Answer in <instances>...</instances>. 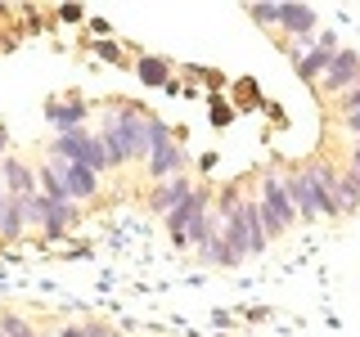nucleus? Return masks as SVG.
Returning a JSON list of instances; mask_svg holds the SVG:
<instances>
[{
	"mask_svg": "<svg viewBox=\"0 0 360 337\" xmlns=\"http://www.w3.org/2000/svg\"><path fill=\"white\" fill-rule=\"evenodd\" d=\"M207 207H212V198L202 194V189H194V194H189L185 202H180V207H172V211H167L162 220H167V234H172V243H180V247H185V234H189V225H194V220H198Z\"/></svg>",
	"mask_w": 360,
	"mask_h": 337,
	"instance_id": "obj_4",
	"label": "nucleus"
},
{
	"mask_svg": "<svg viewBox=\"0 0 360 337\" xmlns=\"http://www.w3.org/2000/svg\"><path fill=\"white\" fill-rule=\"evenodd\" d=\"M311 180V189H315V198H320V211L324 216H333V194H338V166L333 162H307L302 166Z\"/></svg>",
	"mask_w": 360,
	"mask_h": 337,
	"instance_id": "obj_9",
	"label": "nucleus"
},
{
	"mask_svg": "<svg viewBox=\"0 0 360 337\" xmlns=\"http://www.w3.org/2000/svg\"><path fill=\"white\" fill-rule=\"evenodd\" d=\"M72 220H77V207H72V202H50V198L41 194V234H45V239H59Z\"/></svg>",
	"mask_w": 360,
	"mask_h": 337,
	"instance_id": "obj_14",
	"label": "nucleus"
},
{
	"mask_svg": "<svg viewBox=\"0 0 360 337\" xmlns=\"http://www.w3.org/2000/svg\"><path fill=\"white\" fill-rule=\"evenodd\" d=\"M180 166H185V149L180 144H172V140H162V144H153L149 149V180H172V176H180Z\"/></svg>",
	"mask_w": 360,
	"mask_h": 337,
	"instance_id": "obj_10",
	"label": "nucleus"
},
{
	"mask_svg": "<svg viewBox=\"0 0 360 337\" xmlns=\"http://www.w3.org/2000/svg\"><path fill=\"white\" fill-rule=\"evenodd\" d=\"M54 166H59L68 202H90V198L99 194V176L95 171H86V166H77V162H54Z\"/></svg>",
	"mask_w": 360,
	"mask_h": 337,
	"instance_id": "obj_8",
	"label": "nucleus"
},
{
	"mask_svg": "<svg viewBox=\"0 0 360 337\" xmlns=\"http://www.w3.org/2000/svg\"><path fill=\"white\" fill-rule=\"evenodd\" d=\"M86 337H108V329H104V324H90V329H86Z\"/></svg>",
	"mask_w": 360,
	"mask_h": 337,
	"instance_id": "obj_26",
	"label": "nucleus"
},
{
	"mask_svg": "<svg viewBox=\"0 0 360 337\" xmlns=\"http://www.w3.org/2000/svg\"><path fill=\"white\" fill-rule=\"evenodd\" d=\"M257 202H262L266 211H275L279 220L288 225H297V211H292V198H288V189H284V171H266L262 176V194H257Z\"/></svg>",
	"mask_w": 360,
	"mask_h": 337,
	"instance_id": "obj_6",
	"label": "nucleus"
},
{
	"mask_svg": "<svg viewBox=\"0 0 360 337\" xmlns=\"http://www.w3.org/2000/svg\"><path fill=\"white\" fill-rule=\"evenodd\" d=\"M135 72H140L144 86H162V81H167V59H153V54H144V59L135 63Z\"/></svg>",
	"mask_w": 360,
	"mask_h": 337,
	"instance_id": "obj_18",
	"label": "nucleus"
},
{
	"mask_svg": "<svg viewBox=\"0 0 360 337\" xmlns=\"http://www.w3.org/2000/svg\"><path fill=\"white\" fill-rule=\"evenodd\" d=\"M0 171H5V194L9 198H32V194H37V171H32L27 162L5 157V162H0Z\"/></svg>",
	"mask_w": 360,
	"mask_h": 337,
	"instance_id": "obj_12",
	"label": "nucleus"
},
{
	"mask_svg": "<svg viewBox=\"0 0 360 337\" xmlns=\"http://www.w3.org/2000/svg\"><path fill=\"white\" fill-rule=\"evenodd\" d=\"M338 50H342V45H338L333 32H320V37H315V50L297 54V77H302V81H311V86H320V77L329 72V63H333Z\"/></svg>",
	"mask_w": 360,
	"mask_h": 337,
	"instance_id": "obj_3",
	"label": "nucleus"
},
{
	"mask_svg": "<svg viewBox=\"0 0 360 337\" xmlns=\"http://www.w3.org/2000/svg\"><path fill=\"white\" fill-rule=\"evenodd\" d=\"M315 27H320L315 5H279V32H288V37H311Z\"/></svg>",
	"mask_w": 360,
	"mask_h": 337,
	"instance_id": "obj_13",
	"label": "nucleus"
},
{
	"mask_svg": "<svg viewBox=\"0 0 360 337\" xmlns=\"http://www.w3.org/2000/svg\"><path fill=\"white\" fill-rule=\"evenodd\" d=\"M347 112H360V81L338 95V117H347Z\"/></svg>",
	"mask_w": 360,
	"mask_h": 337,
	"instance_id": "obj_21",
	"label": "nucleus"
},
{
	"mask_svg": "<svg viewBox=\"0 0 360 337\" xmlns=\"http://www.w3.org/2000/svg\"><path fill=\"white\" fill-rule=\"evenodd\" d=\"M95 50H99V54H104V59H112V63H122V50H117V45H108V41H99V45H95Z\"/></svg>",
	"mask_w": 360,
	"mask_h": 337,
	"instance_id": "obj_23",
	"label": "nucleus"
},
{
	"mask_svg": "<svg viewBox=\"0 0 360 337\" xmlns=\"http://www.w3.org/2000/svg\"><path fill=\"white\" fill-rule=\"evenodd\" d=\"M189 194H194V180H189L185 171H180V176L162 180V185L153 189V194H149V207L158 211V216H167V211H172V207H180V202H185Z\"/></svg>",
	"mask_w": 360,
	"mask_h": 337,
	"instance_id": "obj_11",
	"label": "nucleus"
},
{
	"mask_svg": "<svg viewBox=\"0 0 360 337\" xmlns=\"http://www.w3.org/2000/svg\"><path fill=\"white\" fill-rule=\"evenodd\" d=\"M99 149H104L112 166L149 157V117L135 108H108L104 131H99Z\"/></svg>",
	"mask_w": 360,
	"mask_h": 337,
	"instance_id": "obj_1",
	"label": "nucleus"
},
{
	"mask_svg": "<svg viewBox=\"0 0 360 337\" xmlns=\"http://www.w3.org/2000/svg\"><path fill=\"white\" fill-rule=\"evenodd\" d=\"M248 14H252V22H262V27L279 32V5H252Z\"/></svg>",
	"mask_w": 360,
	"mask_h": 337,
	"instance_id": "obj_19",
	"label": "nucleus"
},
{
	"mask_svg": "<svg viewBox=\"0 0 360 337\" xmlns=\"http://www.w3.org/2000/svg\"><path fill=\"white\" fill-rule=\"evenodd\" d=\"M342 121V131L352 135V144H360V112H347V117H338Z\"/></svg>",
	"mask_w": 360,
	"mask_h": 337,
	"instance_id": "obj_22",
	"label": "nucleus"
},
{
	"mask_svg": "<svg viewBox=\"0 0 360 337\" xmlns=\"http://www.w3.org/2000/svg\"><path fill=\"white\" fill-rule=\"evenodd\" d=\"M45 117H50L59 131H82L86 104H82V99H54V104H45Z\"/></svg>",
	"mask_w": 360,
	"mask_h": 337,
	"instance_id": "obj_15",
	"label": "nucleus"
},
{
	"mask_svg": "<svg viewBox=\"0 0 360 337\" xmlns=\"http://www.w3.org/2000/svg\"><path fill=\"white\" fill-rule=\"evenodd\" d=\"M50 153H54V162H77V166H86V171H108V157L104 149H99V135H90V131H59L50 140Z\"/></svg>",
	"mask_w": 360,
	"mask_h": 337,
	"instance_id": "obj_2",
	"label": "nucleus"
},
{
	"mask_svg": "<svg viewBox=\"0 0 360 337\" xmlns=\"http://www.w3.org/2000/svg\"><path fill=\"white\" fill-rule=\"evenodd\" d=\"M284 189H288V198H292V211H297V220H320L324 211H320V198H315V189H311V180L307 171H284Z\"/></svg>",
	"mask_w": 360,
	"mask_h": 337,
	"instance_id": "obj_7",
	"label": "nucleus"
},
{
	"mask_svg": "<svg viewBox=\"0 0 360 337\" xmlns=\"http://www.w3.org/2000/svg\"><path fill=\"white\" fill-rule=\"evenodd\" d=\"M59 337H86V329H77V324H68V329H59Z\"/></svg>",
	"mask_w": 360,
	"mask_h": 337,
	"instance_id": "obj_25",
	"label": "nucleus"
},
{
	"mask_svg": "<svg viewBox=\"0 0 360 337\" xmlns=\"http://www.w3.org/2000/svg\"><path fill=\"white\" fill-rule=\"evenodd\" d=\"M22 198H9L5 194V207H0V239H22Z\"/></svg>",
	"mask_w": 360,
	"mask_h": 337,
	"instance_id": "obj_17",
	"label": "nucleus"
},
{
	"mask_svg": "<svg viewBox=\"0 0 360 337\" xmlns=\"http://www.w3.org/2000/svg\"><path fill=\"white\" fill-rule=\"evenodd\" d=\"M360 211V176L338 171V194H333V216H352Z\"/></svg>",
	"mask_w": 360,
	"mask_h": 337,
	"instance_id": "obj_16",
	"label": "nucleus"
},
{
	"mask_svg": "<svg viewBox=\"0 0 360 337\" xmlns=\"http://www.w3.org/2000/svg\"><path fill=\"white\" fill-rule=\"evenodd\" d=\"M347 171H356V176H360V144H352V166H347Z\"/></svg>",
	"mask_w": 360,
	"mask_h": 337,
	"instance_id": "obj_24",
	"label": "nucleus"
},
{
	"mask_svg": "<svg viewBox=\"0 0 360 337\" xmlns=\"http://www.w3.org/2000/svg\"><path fill=\"white\" fill-rule=\"evenodd\" d=\"M0 337H37L18 315H0Z\"/></svg>",
	"mask_w": 360,
	"mask_h": 337,
	"instance_id": "obj_20",
	"label": "nucleus"
},
{
	"mask_svg": "<svg viewBox=\"0 0 360 337\" xmlns=\"http://www.w3.org/2000/svg\"><path fill=\"white\" fill-rule=\"evenodd\" d=\"M356 81H360V54L356 50H338L329 72L320 77V90L324 95H342V90H352Z\"/></svg>",
	"mask_w": 360,
	"mask_h": 337,
	"instance_id": "obj_5",
	"label": "nucleus"
}]
</instances>
